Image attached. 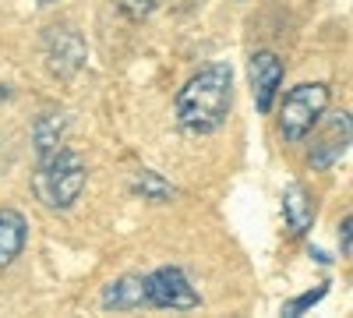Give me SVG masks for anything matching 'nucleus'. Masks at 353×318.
<instances>
[{"label":"nucleus","mask_w":353,"mask_h":318,"mask_svg":"<svg viewBox=\"0 0 353 318\" xmlns=\"http://www.w3.org/2000/svg\"><path fill=\"white\" fill-rule=\"evenodd\" d=\"M233 106V68L226 61H216L209 68H201L194 78L173 99L176 124L188 135H212L226 124Z\"/></svg>","instance_id":"nucleus-1"},{"label":"nucleus","mask_w":353,"mask_h":318,"mask_svg":"<svg viewBox=\"0 0 353 318\" xmlns=\"http://www.w3.org/2000/svg\"><path fill=\"white\" fill-rule=\"evenodd\" d=\"M85 181H88V170H85V163L78 159V152L57 149L53 156L39 159V170H36L32 188H36V198L43 201L46 209L68 212L74 201L81 198Z\"/></svg>","instance_id":"nucleus-2"},{"label":"nucleus","mask_w":353,"mask_h":318,"mask_svg":"<svg viewBox=\"0 0 353 318\" xmlns=\"http://www.w3.org/2000/svg\"><path fill=\"white\" fill-rule=\"evenodd\" d=\"M329 99H332V89L325 81H304L297 89H290L279 110V135L286 141H304L314 131V124L325 117Z\"/></svg>","instance_id":"nucleus-3"},{"label":"nucleus","mask_w":353,"mask_h":318,"mask_svg":"<svg viewBox=\"0 0 353 318\" xmlns=\"http://www.w3.org/2000/svg\"><path fill=\"white\" fill-rule=\"evenodd\" d=\"M43 57H46V71H50L53 78L68 81V78H74V74L85 68L88 46H85V39H81L78 28H71V25H53V28H46V36H43Z\"/></svg>","instance_id":"nucleus-4"},{"label":"nucleus","mask_w":353,"mask_h":318,"mask_svg":"<svg viewBox=\"0 0 353 318\" xmlns=\"http://www.w3.org/2000/svg\"><path fill=\"white\" fill-rule=\"evenodd\" d=\"M141 283H145V301H149V308L191 311V308L201 304L191 279L184 276V269H176V266H163V269H156L149 276H141Z\"/></svg>","instance_id":"nucleus-5"},{"label":"nucleus","mask_w":353,"mask_h":318,"mask_svg":"<svg viewBox=\"0 0 353 318\" xmlns=\"http://www.w3.org/2000/svg\"><path fill=\"white\" fill-rule=\"evenodd\" d=\"M350 138H353L350 113H336V117H329V124L321 128V135L311 138V149H307V163H311V170H332L339 159H346V152H350Z\"/></svg>","instance_id":"nucleus-6"},{"label":"nucleus","mask_w":353,"mask_h":318,"mask_svg":"<svg viewBox=\"0 0 353 318\" xmlns=\"http://www.w3.org/2000/svg\"><path fill=\"white\" fill-rule=\"evenodd\" d=\"M283 61L272 50H258L251 61H248V78H251V92H254V106L258 113H269L276 96H279V85H283Z\"/></svg>","instance_id":"nucleus-7"},{"label":"nucleus","mask_w":353,"mask_h":318,"mask_svg":"<svg viewBox=\"0 0 353 318\" xmlns=\"http://www.w3.org/2000/svg\"><path fill=\"white\" fill-rule=\"evenodd\" d=\"M28 244V219L18 209H0V269H8Z\"/></svg>","instance_id":"nucleus-8"},{"label":"nucleus","mask_w":353,"mask_h":318,"mask_svg":"<svg viewBox=\"0 0 353 318\" xmlns=\"http://www.w3.org/2000/svg\"><path fill=\"white\" fill-rule=\"evenodd\" d=\"M64 135H68V117L61 110H46L32 124V141H36V159L53 156L57 149H64Z\"/></svg>","instance_id":"nucleus-9"},{"label":"nucleus","mask_w":353,"mask_h":318,"mask_svg":"<svg viewBox=\"0 0 353 318\" xmlns=\"http://www.w3.org/2000/svg\"><path fill=\"white\" fill-rule=\"evenodd\" d=\"M283 216H286V226L293 230V234H307V230L314 226V201L311 195L304 191V184H290L283 191Z\"/></svg>","instance_id":"nucleus-10"},{"label":"nucleus","mask_w":353,"mask_h":318,"mask_svg":"<svg viewBox=\"0 0 353 318\" xmlns=\"http://www.w3.org/2000/svg\"><path fill=\"white\" fill-rule=\"evenodd\" d=\"M145 304L149 301H145L141 276H121L103 290V308L106 311H134V308H145Z\"/></svg>","instance_id":"nucleus-11"},{"label":"nucleus","mask_w":353,"mask_h":318,"mask_svg":"<svg viewBox=\"0 0 353 318\" xmlns=\"http://www.w3.org/2000/svg\"><path fill=\"white\" fill-rule=\"evenodd\" d=\"M131 191H134L141 201H152V206H163V201L173 198L170 181H163L156 170H138V173H134V181H131Z\"/></svg>","instance_id":"nucleus-12"},{"label":"nucleus","mask_w":353,"mask_h":318,"mask_svg":"<svg viewBox=\"0 0 353 318\" xmlns=\"http://www.w3.org/2000/svg\"><path fill=\"white\" fill-rule=\"evenodd\" d=\"M325 294H329V283H318L314 290H307V294H301V297L286 301V304H283V315H286V318H297V315L311 311V308H314L321 297H325Z\"/></svg>","instance_id":"nucleus-13"},{"label":"nucleus","mask_w":353,"mask_h":318,"mask_svg":"<svg viewBox=\"0 0 353 318\" xmlns=\"http://www.w3.org/2000/svg\"><path fill=\"white\" fill-rule=\"evenodd\" d=\"M159 0H117V11H121L128 21H141L156 11Z\"/></svg>","instance_id":"nucleus-14"},{"label":"nucleus","mask_w":353,"mask_h":318,"mask_svg":"<svg viewBox=\"0 0 353 318\" xmlns=\"http://www.w3.org/2000/svg\"><path fill=\"white\" fill-rule=\"evenodd\" d=\"M350 230H353V219L346 216V219L339 223V255H343V258L353 255V234H350Z\"/></svg>","instance_id":"nucleus-15"},{"label":"nucleus","mask_w":353,"mask_h":318,"mask_svg":"<svg viewBox=\"0 0 353 318\" xmlns=\"http://www.w3.org/2000/svg\"><path fill=\"white\" fill-rule=\"evenodd\" d=\"M36 4H39V8H50V4H57V0H36Z\"/></svg>","instance_id":"nucleus-16"}]
</instances>
